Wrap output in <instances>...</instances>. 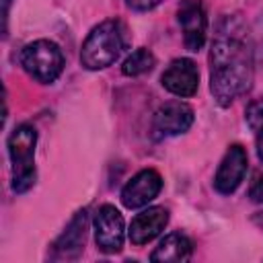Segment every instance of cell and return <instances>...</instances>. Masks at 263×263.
<instances>
[{
	"label": "cell",
	"instance_id": "1",
	"mask_svg": "<svg viewBox=\"0 0 263 263\" xmlns=\"http://www.w3.org/2000/svg\"><path fill=\"white\" fill-rule=\"evenodd\" d=\"M253 82V45L236 16L218 23L210 49V90L220 107L245 95Z\"/></svg>",
	"mask_w": 263,
	"mask_h": 263
},
{
	"label": "cell",
	"instance_id": "2",
	"mask_svg": "<svg viewBox=\"0 0 263 263\" xmlns=\"http://www.w3.org/2000/svg\"><path fill=\"white\" fill-rule=\"evenodd\" d=\"M129 43V31L123 21L109 18L97 25L82 43L80 64L86 70H103L119 60Z\"/></svg>",
	"mask_w": 263,
	"mask_h": 263
},
{
	"label": "cell",
	"instance_id": "3",
	"mask_svg": "<svg viewBox=\"0 0 263 263\" xmlns=\"http://www.w3.org/2000/svg\"><path fill=\"white\" fill-rule=\"evenodd\" d=\"M35 144L37 132L29 123L16 125L8 136V156L12 162V191L25 193L35 185Z\"/></svg>",
	"mask_w": 263,
	"mask_h": 263
},
{
	"label": "cell",
	"instance_id": "4",
	"mask_svg": "<svg viewBox=\"0 0 263 263\" xmlns=\"http://www.w3.org/2000/svg\"><path fill=\"white\" fill-rule=\"evenodd\" d=\"M21 66L37 82L51 84L64 70V53L49 39H37L27 43L21 51Z\"/></svg>",
	"mask_w": 263,
	"mask_h": 263
},
{
	"label": "cell",
	"instance_id": "5",
	"mask_svg": "<svg viewBox=\"0 0 263 263\" xmlns=\"http://www.w3.org/2000/svg\"><path fill=\"white\" fill-rule=\"evenodd\" d=\"M123 238H125V222H123L121 212L111 203L101 205L95 214L97 249L107 255L119 253L123 249Z\"/></svg>",
	"mask_w": 263,
	"mask_h": 263
},
{
	"label": "cell",
	"instance_id": "6",
	"mask_svg": "<svg viewBox=\"0 0 263 263\" xmlns=\"http://www.w3.org/2000/svg\"><path fill=\"white\" fill-rule=\"evenodd\" d=\"M193 123V109L183 101H168L160 105L152 117V136L156 140L185 134Z\"/></svg>",
	"mask_w": 263,
	"mask_h": 263
},
{
	"label": "cell",
	"instance_id": "7",
	"mask_svg": "<svg viewBox=\"0 0 263 263\" xmlns=\"http://www.w3.org/2000/svg\"><path fill=\"white\" fill-rule=\"evenodd\" d=\"M86 232H88V210H78L74 218L68 222L64 232L55 238L53 249H51V259L53 261H72L78 259L80 253L84 251L86 242Z\"/></svg>",
	"mask_w": 263,
	"mask_h": 263
},
{
	"label": "cell",
	"instance_id": "8",
	"mask_svg": "<svg viewBox=\"0 0 263 263\" xmlns=\"http://www.w3.org/2000/svg\"><path fill=\"white\" fill-rule=\"evenodd\" d=\"M177 18L183 31V41L189 51H199L205 43V33H208V16L203 10V4L199 0H183Z\"/></svg>",
	"mask_w": 263,
	"mask_h": 263
},
{
	"label": "cell",
	"instance_id": "9",
	"mask_svg": "<svg viewBox=\"0 0 263 263\" xmlns=\"http://www.w3.org/2000/svg\"><path fill=\"white\" fill-rule=\"evenodd\" d=\"M247 164H249V158H247V150L240 146V144H232L218 171H216V177H214V187L218 193L222 195H230L238 189V185L242 183L245 179V173H247Z\"/></svg>",
	"mask_w": 263,
	"mask_h": 263
},
{
	"label": "cell",
	"instance_id": "10",
	"mask_svg": "<svg viewBox=\"0 0 263 263\" xmlns=\"http://www.w3.org/2000/svg\"><path fill=\"white\" fill-rule=\"evenodd\" d=\"M162 189V177L154 168H144L136 173L121 189V203L129 210L148 205Z\"/></svg>",
	"mask_w": 263,
	"mask_h": 263
},
{
	"label": "cell",
	"instance_id": "11",
	"mask_svg": "<svg viewBox=\"0 0 263 263\" xmlns=\"http://www.w3.org/2000/svg\"><path fill=\"white\" fill-rule=\"evenodd\" d=\"M160 82H162V86L171 95L181 97V99H187V97H193L197 92V86H199V70H197V66H195L193 60H189V58H177L162 72Z\"/></svg>",
	"mask_w": 263,
	"mask_h": 263
},
{
	"label": "cell",
	"instance_id": "12",
	"mask_svg": "<svg viewBox=\"0 0 263 263\" xmlns=\"http://www.w3.org/2000/svg\"><path fill=\"white\" fill-rule=\"evenodd\" d=\"M166 224H168V212L160 205H154V208L140 212L129 224L127 234H129L132 245H136V247L148 245L166 228Z\"/></svg>",
	"mask_w": 263,
	"mask_h": 263
},
{
	"label": "cell",
	"instance_id": "13",
	"mask_svg": "<svg viewBox=\"0 0 263 263\" xmlns=\"http://www.w3.org/2000/svg\"><path fill=\"white\" fill-rule=\"evenodd\" d=\"M191 253H193V242L189 240V236H185L183 232H171L152 251L150 261H154V263H179V261H187L191 257Z\"/></svg>",
	"mask_w": 263,
	"mask_h": 263
},
{
	"label": "cell",
	"instance_id": "14",
	"mask_svg": "<svg viewBox=\"0 0 263 263\" xmlns=\"http://www.w3.org/2000/svg\"><path fill=\"white\" fill-rule=\"evenodd\" d=\"M154 64H156L154 53L146 47H140L125 58V62L121 64V72L125 76H142V74L150 72L154 68Z\"/></svg>",
	"mask_w": 263,
	"mask_h": 263
},
{
	"label": "cell",
	"instance_id": "15",
	"mask_svg": "<svg viewBox=\"0 0 263 263\" xmlns=\"http://www.w3.org/2000/svg\"><path fill=\"white\" fill-rule=\"evenodd\" d=\"M249 127L253 132H257L261 125H263V99H257L253 101L249 107H247V115H245Z\"/></svg>",
	"mask_w": 263,
	"mask_h": 263
},
{
	"label": "cell",
	"instance_id": "16",
	"mask_svg": "<svg viewBox=\"0 0 263 263\" xmlns=\"http://www.w3.org/2000/svg\"><path fill=\"white\" fill-rule=\"evenodd\" d=\"M249 197L255 203H263V173H257L249 185Z\"/></svg>",
	"mask_w": 263,
	"mask_h": 263
},
{
	"label": "cell",
	"instance_id": "17",
	"mask_svg": "<svg viewBox=\"0 0 263 263\" xmlns=\"http://www.w3.org/2000/svg\"><path fill=\"white\" fill-rule=\"evenodd\" d=\"M162 0H125V4L134 10H140V12H146V10H152L160 4Z\"/></svg>",
	"mask_w": 263,
	"mask_h": 263
},
{
	"label": "cell",
	"instance_id": "18",
	"mask_svg": "<svg viewBox=\"0 0 263 263\" xmlns=\"http://www.w3.org/2000/svg\"><path fill=\"white\" fill-rule=\"evenodd\" d=\"M2 4V33L6 35V25H8V8L12 4V0H0Z\"/></svg>",
	"mask_w": 263,
	"mask_h": 263
},
{
	"label": "cell",
	"instance_id": "19",
	"mask_svg": "<svg viewBox=\"0 0 263 263\" xmlns=\"http://www.w3.org/2000/svg\"><path fill=\"white\" fill-rule=\"evenodd\" d=\"M255 142H257V156L263 162V125L255 132Z\"/></svg>",
	"mask_w": 263,
	"mask_h": 263
}]
</instances>
